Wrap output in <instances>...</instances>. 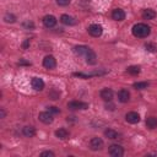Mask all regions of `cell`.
<instances>
[{"label":"cell","instance_id":"31","mask_svg":"<svg viewBox=\"0 0 157 157\" xmlns=\"http://www.w3.org/2000/svg\"><path fill=\"white\" fill-rule=\"evenodd\" d=\"M105 108H107V109H109V110H114V104H109V105H108V104H105Z\"/></svg>","mask_w":157,"mask_h":157},{"label":"cell","instance_id":"12","mask_svg":"<svg viewBox=\"0 0 157 157\" xmlns=\"http://www.w3.org/2000/svg\"><path fill=\"white\" fill-rule=\"evenodd\" d=\"M118 99H119V102H121V103H126V102L130 99V93H129V91L125 90V88H121V90L118 92Z\"/></svg>","mask_w":157,"mask_h":157},{"label":"cell","instance_id":"9","mask_svg":"<svg viewBox=\"0 0 157 157\" xmlns=\"http://www.w3.org/2000/svg\"><path fill=\"white\" fill-rule=\"evenodd\" d=\"M42 21H43L44 27H47V28H53V27L56 25V18H55L53 15H47V16H44Z\"/></svg>","mask_w":157,"mask_h":157},{"label":"cell","instance_id":"23","mask_svg":"<svg viewBox=\"0 0 157 157\" xmlns=\"http://www.w3.org/2000/svg\"><path fill=\"white\" fill-rule=\"evenodd\" d=\"M148 86V82H135L134 83V87L136 90H144V88H147Z\"/></svg>","mask_w":157,"mask_h":157},{"label":"cell","instance_id":"16","mask_svg":"<svg viewBox=\"0 0 157 157\" xmlns=\"http://www.w3.org/2000/svg\"><path fill=\"white\" fill-rule=\"evenodd\" d=\"M90 49L91 48H88L86 45H76V47H74V53L81 56V55H86Z\"/></svg>","mask_w":157,"mask_h":157},{"label":"cell","instance_id":"32","mask_svg":"<svg viewBox=\"0 0 157 157\" xmlns=\"http://www.w3.org/2000/svg\"><path fill=\"white\" fill-rule=\"evenodd\" d=\"M0 113H1V118H5V115H6V113H5V110H4L2 108L0 109Z\"/></svg>","mask_w":157,"mask_h":157},{"label":"cell","instance_id":"8","mask_svg":"<svg viewBox=\"0 0 157 157\" xmlns=\"http://www.w3.org/2000/svg\"><path fill=\"white\" fill-rule=\"evenodd\" d=\"M31 86L36 91H42L44 88V81L40 77H32L31 80Z\"/></svg>","mask_w":157,"mask_h":157},{"label":"cell","instance_id":"7","mask_svg":"<svg viewBox=\"0 0 157 157\" xmlns=\"http://www.w3.org/2000/svg\"><path fill=\"white\" fill-rule=\"evenodd\" d=\"M43 66L45 69H54L56 66V60L53 55H47L44 59H43Z\"/></svg>","mask_w":157,"mask_h":157},{"label":"cell","instance_id":"27","mask_svg":"<svg viewBox=\"0 0 157 157\" xmlns=\"http://www.w3.org/2000/svg\"><path fill=\"white\" fill-rule=\"evenodd\" d=\"M71 2V0H56V4L59 5V6H66V5H69Z\"/></svg>","mask_w":157,"mask_h":157},{"label":"cell","instance_id":"3","mask_svg":"<svg viewBox=\"0 0 157 157\" xmlns=\"http://www.w3.org/2000/svg\"><path fill=\"white\" fill-rule=\"evenodd\" d=\"M103 145L104 144H103V140L101 137H93L90 141V148L92 151H99V150H102L103 148Z\"/></svg>","mask_w":157,"mask_h":157},{"label":"cell","instance_id":"21","mask_svg":"<svg viewBox=\"0 0 157 157\" xmlns=\"http://www.w3.org/2000/svg\"><path fill=\"white\" fill-rule=\"evenodd\" d=\"M126 71H128V74H130V75H132V76H136V75L140 74V66L131 65V66H129V67L126 69Z\"/></svg>","mask_w":157,"mask_h":157},{"label":"cell","instance_id":"11","mask_svg":"<svg viewBox=\"0 0 157 157\" xmlns=\"http://www.w3.org/2000/svg\"><path fill=\"white\" fill-rule=\"evenodd\" d=\"M99 94H101V98H102V99L108 101V102H110V101L113 99V96H114L112 88H103Z\"/></svg>","mask_w":157,"mask_h":157},{"label":"cell","instance_id":"20","mask_svg":"<svg viewBox=\"0 0 157 157\" xmlns=\"http://www.w3.org/2000/svg\"><path fill=\"white\" fill-rule=\"evenodd\" d=\"M146 125L150 129L157 128V118L156 117H148V118H146Z\"/></svg>","mask_w":157,"mask_h":157},{"label":"cell","instance_id":"19","mask_svg":"<svg viewBox=\"0 0 157 157\" xmlns=\"http://www.w3.org/2000/svg\"><path fill=\"white\" fill-rule=\"evenodd\" d=\"M69 131L66 130V129H64V128H60V129H58L56 131H55V136L56 137H59V139H61V140H66V139H69Z\"/></svg>","mask_w":157,"mask_h":157},{"label":"cell","instance_id":"29","mask_svg":"<svg viewBox=\"0 0 157 157\" xmlns=\"http://www.w3.org/2000/svg\"><path fill=\"white\" fill-rule=\"evenodd\" d=\"M59 96H60V92H52V93H49V97H50V99H58L59 98Z\"/></svg>","mask_w":157,"mask_h":157},{"label":"cell","instance_id":"17","mask_svg":"<svg viewBox=\"0 0 157 157\" xmlns=\"http://www.w3.org/2000/svg\"><path fill=\"white\" fill-rule=\"evenodd\" d=\"M156 17V12L152 9H145L142 11V18L144 20H153Z\"/></svg>","mask_w":157,"mask_h":157},{"label":"cell","instance_id":"28","mask_svg":"<svg viewBox=\"0 0 157 157\" xmlns=\"http://www.w3.org/2000/svg\"><path fill=\"white\" fill-rule=\"evenodd\" d=\"M48 110H49L50 113H53V114H58V113H60V109H59L58 107H54V105H53V107H49Z\"/></svg>","mask_w":157,"mask_h":157},{"label":"cell","instance_id":"4","mask_svg":"<svg viewBox=\"0 0 157 157\" xmlns=\"http://www.w3.org/2000/svg\"><path fill=\"white\" fill-rule=\"evenodd\" d=\"M88 33H90L92 37H99V36H102V33H103V28H102L101 25L93 23V25H91V26L88 27Z\"/></svg>","mask_w":157,"mask_h":157},{"label":"cell","instance_id":"14","mask_svg":"<svg viewBox=\"0 0 157 157\" xmlns=\"http://www.w3.org/2000/svg\"><path fill=\"white\" fill-rule=\"evenodd\" d=\"M85 56H86V63H87L88 65H94V64H96L97 56H96V53H94L92 49H90L88 53H87Z\"/></svg>","mask_w":157,"mask_h":157},{"label":"cell","instance_id":"24","mask_svg":"<svg viewBox=\"0 0 157 157\" xmlns=\"http://www.w3.org/2000/svg\"><path fill=\"white\" fill-rule=\"evenodd\" d=\"M4 20H5L6 22L13 23V22L16 21V17H15V15H12V13H6V15L4 16Z\"/></svg>","mask_w":157,"mask_h":157},{"label":"cell","instance_id":"22","mask_svg":"<svg viewBox=\"0 0 157 157\" xmlns=\"http://www.w3.org/2000/svg\"><path fill=\"white\" fill-rule=\"evenodd\" d=\"M104 135H105L108 139H112V140L118 139V132H117L115 130H113V129H107V130L104 131Z\"/></svg>","mask_w":157,"mask_h":157},{"label":"cell","instance_id":"2","mask_svg":"<svg viewBox=\"0 0 157 157\" xmlns=\"http://www.w3.org/2000/svg\"><path fill=\"white\" fill-rule=\"evenodd\" d=\"M108 152H109V155L113 156V157H121V156L124 155V148H123L120 145L113 144V145L109 146Z\"/></svg>","mask_w":157,"mask_h":157},{"label":"cell","instance_id":"1","mask_svg":"<svg viewBox=\"0 0 157 157\" xmlns=\"http://www.w3.org/2000/svg\"><path fill=\"white\" fill-rule=\"evenodd\" d=\"M131 31H132V34L137 38H146L151 33V28L146 23H136Z\"/></svg>","mask_w":157,"mask_h":157},{"label":"cell","instance_id":"10","mask_svg":"<svg viewBox=\"0 0 157 157\" xmlns=\"http://www.w3.org/2000/svg\"><path fill=\"white\" fill-rule=\"evenodd\" d=\"M125 119H126V121L130 123V124H136V123L140 121V115H139V113H136V112H129V113H126Z\"/></svg>","mask_w":157,"mask_h":157},{"label":"cell","instance_id":"6","mask_svg":"<svg viewBox=\"0 0 157 157\" xmlns=\"http://www.w3.org/2000/svg\"><path fill=\"white\" fill-rule=\"evenodd\" d=\"M67 107L70 109H87L88 108V103L81 102V101H71V102L67 103Z\"/></svg>","mask_w":157,"mask_h":157},{"label":"cell","instance_id":"5","mask_svg":"<svg viewBox=\"0 0 157 157\" xmlns=\"http://www.w3.org/2000/svg\"><path fill=\"white\" fill-rule=\"evenodd\" d=\"M38 119L44 124H52L53 120H54V118H53V115H52V113L49 110L48 112H40L38 114Z\"/></svg>","mask_w":157,"mask_h":157},{"label":"cell","instance_id":"13","mask_svg":"<svg viewBox=\"0 0 157 157\" xmlns=\"http://www.w3.org/2000/svg\"><path fill=\"white\" fill-rule=\"evenodd\" d=\"M112 18L115 21H123L125 18V12L121 9H114L112 11Z\"/></svg>","mask_w":157,"mask_h":157},{"label":"cell","instance_id":"18","mask_svg":"<svg viewBox=\"0 0 157 157\" xmlns=\"http://www.w3.org/2000/svg\"><path fill=\"white\" fill-rule=\"evenodd\" d=\"M22 134L26 136V137H33L36 135V129L33 126H23L22 128Z\"/></svg>","mask_w":157,"mask_h":157},{"label":"cell","instance_id":"15","mask_svg":"<svg viewBox=\"0 0 157 157\" xmlns=\"http://www.w3.org/2000/svg\"><path fill=\"white\" fill-rule=\"evenodd\" d=\"M60 21H61V23H64L66 26H74L76 23V20L72 16H69V15H61Z\"/></svg>","mask_w":157,"mask_h":157},{"label":"cell","instance_id":"25","mask_svg":"<svg viewBox=\"0 0 157 157\" xmlns=\"http://www.w3.org/2000/svg\"><path fill=\"white\" fill-rule=\"evenodd\" d=\"M145 48H146L148 52H155V50H156V47H155V44H152V43H146V44H145Z\"/></svg>","mask_w":157,"mask_h":157},{"label":"cell","instance_id":"30","mask_svg":"<svg viewBox=\"0 0 157 157\" xmlns=\"http://www.w3.org/2000/svg\"><path fill=\"white\" fill-rule=\"evenodd\" d=\"M28 47H29V39H26V40L22 43V48H23V49H27Z\"/></svg>","mask_w":157,"mask_h":157},{"label":"cell","instance_id":"26","mask_svg":"<svg viewBox=\"0 0 157 157\" xmlns=\"http://www.w3.org/2000/svg\"><path fill=\"white\" fill-rule=\"evenodd\" d=\"M45 156H48V157H54L55 155H54L53 151H43V152L40 153V157H45Z\"/></svg>","mask_w":157,"mask_h":157}]
</instances>
